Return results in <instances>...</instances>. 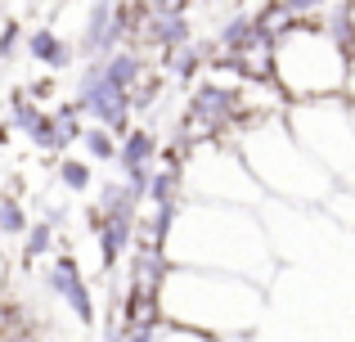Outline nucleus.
Segmentation results:
<instances>
[{
    "mask_svg": "<svg viewBox=\"0 0 355 342\" xmlns=\"http://www.w3.org/2000/svg\"><path fill=\"white\" fill-rule=\"evenodd\" d=\"M166 262L193 271L239 275L266 289L275 271V248L252 207H220V203H180L166 234Z\"/></svg>",
    "mask_w": 355,
    "mask_h": 342,
    "instance_id": "obj_1",
    "label": "nucleus"
},
{
    "mask_svg": "<svg viewBox=\"0 0 355 342\" xmlns=\"http://www.w3.org/2000/svg\"><path fill=\"white\" fill-rule=\"evenodd\" d=\"M261 284L220 271L171 266L157 289V320L207 338H248L261 320Z\"/></svg>",
    "mask_w": 355,
    "mask_h": 342,
    "instance_id": "obj_2",
    "label": "nucleus"
},
{
    "mask_svg": "<svg viewBox=\"0 0 355 342\" xmlns=\"http://www.w3.org/2000/svg\"><path fill=\"white\" fill-rule=\"evenodd\" d=\"M230 144L243 153V162L257 176L261 194H275L279 203H297V207H315V203L329 198L333 176L297 144V135L288 131L284 113L257 117V122H239Z\"/></svg>",
    "mask_w": 355,
    "mask_h": 342,
    "instance_id": "obj_3",
    "label": "nucleus"
},
{
    "mask_svg": "<svg viewBox=\"0 0 355 342\" xmlns=\"http://www.w3.org/2000/svg\"><path fill=\"white\" fill-rule=\"evenodd\" d=\"M351 59L355 54L333 32H324L320 23H293L275 41V54H270V81L279 86V95H284L288 104L338 99V95H347Z\"/></svg>",
    "mask_w": 355,
    "mask_h": 342,
    "instance_id": "obj_4",
    "label": "nucleus"
},
{
    "mask_svg": "<svg viewBox=\"0 0 355 342\" xmlns=\"http://www.w3.org/2000/svg\"><path fill=\"white\" fill-rule=\"evenodd\" d=\"M180 180L189 203H220V207H261L266 203L257 176L248 171L243 153L230 140L189 144L180 158Z\"/></svg>",
    "mask_w": 355,
    "mask_h": 342,
    "instance_id": "obj_5",
    "label": "nucleus"
},
{
    "mask_svg": "<svg viewBox=\"0 0 355 342\" xmlns=\"http://www.w3.org/2000/svg\"><path fill=\"white\" fill-rule=\"evenodd\" d=\"M288 131L297 135L306 153L320 162L329 176H342L355 167V108L347 99H306V104L284 108Z\"/></svg>",
    "mask_w": 355,
    "mask_h": 342,
    "instance_id": "obj_6",
    "label": "nucleus"
},
{
    "mask_svg": "<svg viewBox=\"0 0 355 342\" xmlns=\"http://www.w3.org/2000/svg\"><path fill=\"white\" fill-rule=\"evenodd\" d=\"M130 27H135V9H130L126 0H95L90 14H86V27H81L77 54L81 59H104V54L121 50Z\"/></svg>",
    "mask_w": 355,
    "mask_h": 342,
    "instance_id": "obj_7",
    "label": "nucleus"
},
{
    "mask_svg": "<svg viewBox=\"0 0 355 342\" xmlns=\"http://www.w3.org/2000/svg\"><path fill=\"white\" fill-rule=\"evenodd\" d=\"M45 289H50V298H59L63 307H68V316L77 320V325L90 329L99 320L95 293H90V284H86V275H81V266H77V257H72V253L54 257V266L45 271Z\"/></svg>",
    "mask_w": 355,
    "mask_h": 342,
    "instance_id": "obj_8",
    "label": "nucleus"
},
{
    "mask_svg": "<svg viewBox=\"0 0 355 342\" xmlns=\"http://www.w3.org/2000/svg\"><path fill=\"white\" fill-rule=\"evenodd\" d=\"M157 153H162L157 135L148 131V126H130V131L117 140V171H121V180H126L130 189L144 194L148 171L157 167Z\"/></svg>",
    "mask_w": 355,
    "mask_h": 342,
    "instance_id": "obj_9",
    "label": "nucleus"
},
{
    "mask_svg": "<svg viewBox=\"0 0 355 342\" xmlns=\"http://www.w3.org/2000/svg\"><path fill=\"white\" fill-rule=\"evenodd\" d=\"M23 54L45 72H68L77 63V41L63 36L59 27H32L27 41H23Z\"/></svg>",
    "mask_w": 355,
    "mask_h": 342,
    "instance_id": "obj_10",
    "label": "nucleus"
},
{
    "mask_svg": "<svg viewBox=\"0 0 355 342\" xmlns=\"http://www.w3.org/2000/svg\"><path fill=\"white\" fill-rule=\"evenodd\" d=\"M81 158L90 162V167H117V135L108 131V126L99 122H86V131H81Z\"/></svg>",
    "mask_w": 355,
    "mask_h": 342,
    "instance_id": "obj_11",
    "label": "nucleus"
},
{
    "mask_svg": "<svg viewBox=\"0 0 355 342\" xmlns=\"http://www.w3.org/2000/svg\"><path fill=\"white\" fill-rule=\"evenodd\" d=\"M54 180H59L68 194H90L95 189V167H90L81 153H63L59 167H54Z\"/></svg>",
    "mask_w": 355,
    "mask_h": 342,
    "instance_id": "obj_12",
    "label": "nucleus"
},
{
    "mask_svg": "<svg viewBox=\"0 0 355 342\" xmlns=\"http://www.w3.org/2000/svg\"><path fill=\"white\" fill-rule=\"evenodd\" d=\"M27 225H32V212H27V203L14 198V194H5V198H0V239H23Z\"/></svg>",
    "mask_w": 355,
    "mask_h": 342,
    "instance_id": "obj_13",
    "label": "nucleus"
},
{
    "mask_svg": "<svg viewBox=\"0 0 355 342\" xmlns=\"http://www.w3.org/2000/svg\"><path fill=\"white\" fill-rule=\"evenodd\" d=\"M54 239H59V230H54L50 221H32L27 234H23V262L32 266V262H41V257H50Z\"/></svg>",
    "mask_w": 355,
    "mask_h": 342,
    "instance_id": "obj_14",
    "label": "nucleus"
},
{
    "mask_svg": "<svg viewBox=\"0 0 355 342\" xmlns=\"http://www.w3.org/2000/svg\"><path fill=\"white\" fill-rule=\"evenodd\" d=\"M153 342H248V338H207V334H193V329H175V325H157Z\"/></svg>",
    "mask_w": 355,
    "mask_h": 342,
    "instance_id": "obj_15",
    "label": "nucleus"
},
{
    "mask_svg": "<svg viewBox=\"0 0 355 342\" xmlns=\"http://www.w3.org/2000/svg\"><path fill=\"white\" fill-rule=\"evenodd\" d=\"M23 41H27V32L18 23H5V32H0V59H18V50H23Z\"/></svg>",
    "mask_w": 355,
    "mask_h": 342,
    "instance_id": "obj_16",
    "label": "nucleus"
},
{
    "mask_svg": "<svg viewBox=\"0 0 355 342\" xmlns=\"http://www.w3.org/2000/svg\"><path fill=\"white\" fill-rule=\"evenodd\" d=\"M0 342H36V334L27 325H18V320H9V325L0 329Z\"/></svg>",
    "mask_w": 355,
    "mask_h": 342,
    "instance_id": "obj_17",
    "label": "nucleus"
},
{
    "mask_svg": "<svg viewBox=\"0 0 355 342\" xmlns=\"http://www.w3.org/2000/svg\"><path fill=\"white\" fill-rule=\"evenodd\" d=\"M347 90L355 95V59H351V77H347ZM351 104H355V99H351Z\"/></svg>",
    "mask_w": 355,
    "mask_h": 342,
    "instance_id": "obj_18",
    "label": "nucleus"
},
{
    "mask_svg": "<svg viewBox=\"0 0 355 342\" xmlns=\"http://www.w3.org/2000/svg\"><path fill=\"white\" fill-rule=\"evenodd\" d=\"M351 108H355V104H351Z\"/></svg>",
    "mask_w": 355,
    "mask_h": 342,
    "instance_id": "obj_19",
    "label": "nucleus"
}]
</instances>
